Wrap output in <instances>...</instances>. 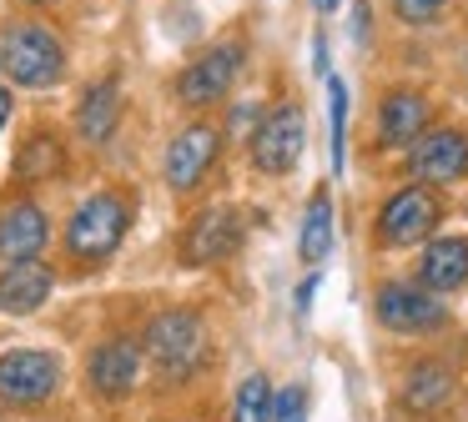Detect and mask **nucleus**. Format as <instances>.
Here are the masks:
<instances>
[{
  "mask_svg": "<svg viewBox=\"0 0 468 422\" xmlns=\"http://www.w3.org/2000/svg\"><path fill=\"white\" fill-rule=\"evenodd\" d=\"M0 66H5V76H11L16 86L46 90V86L61 80L66 50H61V40L51 36V26H41V20H16V26L5 30V40H0Z\"/></svg>",
  "mask_w": 468,
  "mask_h": 422,
  "instance_id": "nucleus-1",
  "label": "nucleus"
},
{
  "mask_svg": "<svg viewBox=\"0 0 468 422\" xmlns=\"http://www.w3.org/2000/svg\"><path fill=\"white\" fill-rule=\"evenodd\" d=\"M146 347H152V362L166 372V377H186V372L202 362V317L186 307H172L146 327Z\"/></svg>",
  "mask_w": 468,
  "mask_h": 422,
  "instance_id": "nucleus-2",
  "label": "nucleus"
},
{
  "mask_svg": "<svg viewBox=\"0 0 468 422\" xmlns=\"http://www.w3.org/2000/svg\"><path fill=\"white\" fill-rule=\"evenodd\" d=\"M122 237H126V201H116V196H91L71 216V227H66V247L81 261L112 257L122 247Z\"/></svg>",
  "mask_w": 468,
  "mask_h": 422,
  "instance_id": "nucleus-3",
  "label": "nucleus"
},
{
  "mask_svg": "<svg viewBox=\"0 0 468 422\" xmlns=\"http://www.w3.org/2000/svg\"><path fill=\"white\" fill-rule=\"evenodd\" d=\"M307 146V121L297 106H277L262 116V126L252 131V161L257 171H267V176H282V171L297 166V156H303Z\"/></svg>",
  "mask_w": 468,
  "mask_h": 422,
  "instance_id": "nucleus-4",
  "label": "nucleus"
},
{
  "mask_svg": "<svg viewBox=\"0 0 468 422\" xmlns=\"http://www.w3.org/2000/svg\"><path fill=\"white\" fill-rule=\"evenodd\" d=\"M56 367L51 352H36V347H21V352H5L0 357V402H11V407H36L56 392Z\"/></svg>",
  "mask_w": 468,
  "mask_h": 422,
  "instance_id": "nucleus-5",
  "label": "nucleus"
},
{
  "mask_svg": "<svg viewBox=\"0 0 468 422\" xmlns=\"http://www.w3.org/2000/svg\"><path fill=\"white\" fill-rule=\"evenodd\" d=\"M438 196L428 186H408L398 191V196H388L383 216H378V237L388 241V247H413V241H423L428 231L438 227Z\"/></svg>",
  "mask_w": 468,
  "mask_h": 422,
  "instance_id": "nucleus-6",
  "label": "nucleus"
},
{
  "mask_svg": "<svg viewBox=\"0 0 468 422\" xmlns=\"http://www.w3.org/2000/svg\"><path fill=\"white\" fill-rule=\"evenodd\" d=\"M237 241H242V216L232 206H212L186 227L182 237V261L186 267H212V261L232 257Z\"/></svg>",
  "mask_w": 468,
  "mask_h": 422,
  "instance_id": "nucleus-7",
  "label": "nucleus"
},
{
  "mask_svg": "<svg viewBox=\"0 0 468 422\" xmlns=\"http://www.w3.org/2000/svg\"><path fill=\"white\" fill-rule=\"evenodd\" d=\"M237 66H242V46H237V40H227V46H212L207 56H197L192 66L182 70V80H176V96H182L186 106H207V100L227 96V86H232Z\"/></svg>",
  "mask_w": 468,
  "mask_h": 422,
  "instance_id": "nucleus-8",
  "label": "nucleus"
},
{
  "mask_svg": "<svg viewBox=\"0 0 468 422\" xmlns=\"http://www.w3.org/2000/svg\"><path fill=\"white\" fill-rule=\"evenodd\" d=\"M408 166H413L418 181H433V186L468 176V136H463V131H453V126H448V131H428V136L413 141Z\"/></svg>",
  "mask_w": 468,
  "mask_h": 422,
  "instance_id": "nucleus-9",
  "label": "nucleus"
},
{
  "mask_svg": "<svg viewBox=\"0 0 468 422\" xmlns=\"http://www.w3.org/2000/svg\"><path fill=\"white\" fill-rule=\"evenodd\" d=\"M448 311L438 307V297H428L423 287H403V281H388L378 291V322L393 332H433L443 327Z\"/></svg>",
  "mask_w": 468,
  "mask_h": 422,
  "instance_id": "nucleus-10",
  "label": "nucleus"
},
{
  "mask_svg": "<svg viewBox=\"0 0 468 422\" xmlns=\"http://www.w3.org/2000/svg\"><path fill=\"white\" fill-rule=\"evenodd\" d=\"M217 161V131L212 126H186L182 136L172 141V151H166V181H172L176 191H192L197 181L212 171Z\"/></svg>",
  "mask_w": 468,
  "mask_h": 422,
  "instance_id": "nucleus-11",
  "label": "nucleus"
},
{
  "mask_svg": "<svg viewBox=\"0 0 468 422\" xmlns=\"http://www.w3.org/2000/svg\"><path fill=\"white\" fill-rule=\"evenodd\" d=\"M51 287H56V277L46 261H36V257L16 261V267L0 271V311L5 317H26V311H36L51 297Z\"/></svg>",
  "mask_w": 468,
  "mask_h": 422,
  "instance_id": "nucleus-12",
  "label": "nucleus"
},
{
  "mask_svg": "<svg viewBox=\"0 0 468 422\" xmlns=\"http://www.w3.org/2000/svg\"><path fill=\"white\" fill-rule=\"evenodd\" d=\"M46 216L41 206H31V201H21V206H11L5 216H0V257L5 261H26L36 257V251L46 247Z\"/></svg>",
  "mask_w": 468,
  "mask_h": 422,
  "instance_id": "nucleus-13",
  "label": "nucleus"
},
{
  "mask_svg": "<svg viewBox=\"0 0 468 422\" xmlns=\"http://www.w3.org/2000/svg\"><path fill=\"white\" fill-rule=\"evenodd\" d=\"M136 367H142V357H136L132 342H106L91 357V387L101 397H126L136 387Z\"/></svg>",
  "mask_w": 468,
  "mask_h": 422,
  "instance_id": "nucleus-14",
  "label": "nucleus"
},
{
  "mask_svg": "<svg viewBox=\"0 0 468 422\" xmlns=\"http://www.w3.org/2000/svg\"><path fill=\"white\" fill-rule=\"evenodd\" d=\"M428 291H453L468 281V241L463 237H438L423 251V267H418Z\"/></svg>",
  "mask_w": 468,
  "mask_h": 422,
  "instance_id": "nucleus-15",
  "label": "nucleus"
},
{
  "mask_svg": "<svg viewBox=\"0 0 468 422\" xmlns=\"http://www.w3.org/2000/svg\"><path fill=\"white\" fill-rule=\"evenodd\" d=\"M428 126V100L413 96V90H393V96L383 100V121H378V131H383V146H413L418 136H423Z\"/></svg>",
  "mask_w": 468,
  "mask_h": 422,
  "instance_id": "nucleus-16",
  "label": "nucleus"
},
{
  "mask_svg": "<svg viewBox=\"0 0 468 422\" xmlns=\"http://www.w3.org/2000/svg\"><path fill=\"white\" fill-rule=\"evenodd\" d=\"M448 397H453V372H448L443 362H418V367L408 372V387H403L408 412H438Z\"/></svg>",
  "mask_w": 468,
  "mask_h": 422,
  "instance_id": "nucleus-17",
  "label": "nucleus"
},
{
  "mask_svg": "<svg viewBox=\"0 0 468 422\" xmlns=\"http://www.w3.org/2000/svg\"><path fill=\"white\" fill-rule=\"evenodd\" d=\"M116 121H122V86H116V80H96L81 100V136L91 141V146H101L116 131Z\"/></svg>",
  "mask_w": 468,
  "mask_h": 422,
  "instance_id": "nucleus-18",
  "label": "nucleus"
},
{
  "mask_svg": "<svg viewBox=\"0 0 468 422\" xmlns=\"http://www.w3.org/2000/svg\"><path fill=\"white\" fill-rule=\"evenodd\" d=\"M327 251H333V196L317 191V196L307 201V216H303V261L317 267Z\"/></svg>",
  "mask_w": 468,
  "mask_h": 422,
  "instance_id": "nucleus-19",
  "label": "nucleus"
},
{
  "mask_svg": "<svg viewBox=\"0 0 468 422\" xmlns=\"http://www.w3.org/2000/svg\"><path fill=\"white\" fill-rule=\"evenodd\" d=\"M232 422H272V382L262 372L237 387V402H232Z\"/></svg>",
  "mask_w": 468,
  "mask_h": 422,
  "instance_id": "nucleus-20",
  "label": "nucleus"
},
{
  "mask_svg": "<svg viewBox=\"0 0 468 422\" xmlns=\"http://www.w3.org/2000/svg\"><path fill=\"white\" fill-rule=\"evenodd\" d=\"M61 166V146H56L51 136H31L21 146V156H16V176H51V171Z\"/></svg>",
  "mask_w": 468,
  "mask_h": 422,
  "instance_id": "nucleus-21",
  "label": "nucleus"
},
{
  "mask_svg": "<svg viewBox=\"0 0 468 422\" xmlns=\"http://www.w3.org/2000/svg\"><path fill=\"white\" fill-rule=\"evenodd\" d=\"M327 116H333V171H343V161H347V86L343 80H327Z\"/></svg>",
  "mask_w": 468,
  "mask_h": 422,
  "instance_id": "nucleus-22",
  "label": "nucleus"
},
{
  "mask_svg": "<svg viewBox=\"0 0 468 422\" xmlns=\"http://www.w3.org/2000/svg\"><path fill=\"white\" fill-rule=\"evenodd\" d=\"M272 417L277 422H307V387L303 382H292V387H282L272 397Z\"/></svg>",
  "mask_w": 468,
  "mask_h": 422,
  "instance_id": "nucleus-23",
  "label": "nucleus"
},
{
  "mask_svg": "<svg viewBox=\"0 0 468 422\" xmlns=\"http://www.w3.org/2000/svg\"><path fill=\"white\" fill-rule=\"evenodd\" d=\"M443 5H448V0H393L398 20H408V26H423V20H433Z\"/></svg>",
  "mask_w": 468,
  "mask_h": 422,
  "instance_id": "nucleus-24",
  "label": "nucleus"
},
{
  "mask_svg": "<svg viewBox=\"0 0 468 422\" xmlns=\"http://www.w3.org/2000/svg\"><path fill=\"white\" fill-rule=\"evenodd\" d=\"M313 297H317V277H307L303 287H297V311H307V307H313Z\"/></svg>",
  "mask_w": 468,
  "mask_h": 422,
  "instance_id": "nucleus-25",
  "label": "nucleus"
},
{
  "mask_svg": "<svg viewBox=\"0 0 468 422\" xmlns=\"http://www.w3.org/2000/svg\"><path fill=\"white\" fill-rule=\"evenodd\" d=\"M5 121H11V90L0 86V131H5Z\"/></svg>",
  "mask_w": 468,
  "mask_h": 422,
  "instance_id": "nucleus-26",
  "label": "nucleus"
},
{
  "mask_svg": "<svg viewBox=\"0 0 468 422\" xmlns=\"http://www.w3.org/2000/svg\"><path fill=\"white\" fill-rule=\"evenodd\" d=\"M337 5H343V0H313V10H323V16H333Z\"/></svg>",
  "mask_w": 468,
  "mask_h": 422,
  "instance_id": "nucleus-27",
  "label": "nucleus"
},
{
  "mask_svg": "<svg viewBox=\"0 0 468 422\" xmlns=\"http://www.w3.org/2000/svg\"><path fill=\"white\" fill-rule=\"evenodd\" d=\"M36 5H56V0H36Z\"/></svg>",
  "mask_w": 468,
  "mask_h": 422,
  "instance_id": "nucleus-28",
  "label": "nucleus"
}]
</instances>
